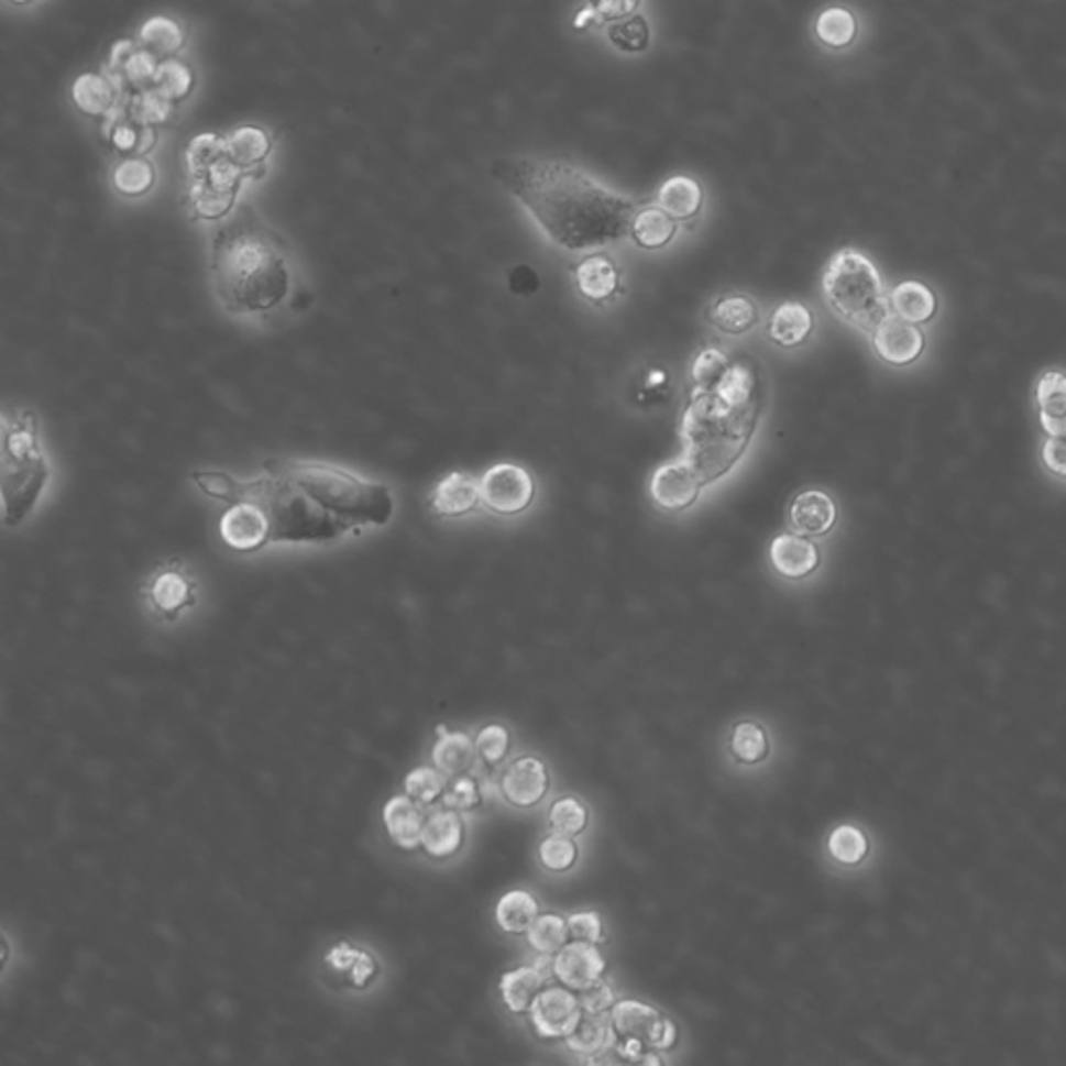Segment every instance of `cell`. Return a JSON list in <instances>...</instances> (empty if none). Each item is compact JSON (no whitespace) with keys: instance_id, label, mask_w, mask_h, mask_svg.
<instances>
[{"instance_id":"obj_30","label":"cell","mask_w":1066,"mask_h":1066,"mask_svg":"<svg viewBox=\"0 0 1066 1066\" xmlns=\"http://www.w3.org/2000/svg\"><path fill=\"white\" fill-rule=\"evenodd\" d=\"M184 44H186L184 28L165 15L151 18L140 30V46L151 55H155L158 61L175 57Z\"/></svg>"},{"instance_id":"obj_4","label":"cell","mask_w":1066,"mask_h":1066,"mask_svg":"<svg viewBox=\"0 0 1066 1066\" xmlns=\"http://www.w3.org/2000/svg\"><path fill=\"white\" fill-rule=\"evenodd\" d=\"M755 427V408L737 403L718 389L696 394L683 419V440L688 463L702 475L704 484L717 480L746 447Z\"/></svg>"},{"instance_id":"obj_43","label":"cell","mask_w":1066,"mask_h":1066,"mask_svg":"<svg viewBox=\"0 0 1066 1066\" xmlns=\"http://www.w3.org/2000/svg\"><path fill=\"white\" fill-rule=\"evenodd\" d=\"M448 788V777L436 767H417L405 777V794L429 806L438 802Z\"/></svg>"},{"instance_id":"obj_17","label":"cell","mask_w":1066,"mask_h":1066,"mask_svg":"<svg viewBox=\"0 0 1066 1066\" xmlns=\"http://www.w3.org/2000/svg\"><path fill=\"white\" fill-rule=\"evenodd\" d=\"M837 519V508L829 494L821 490H806L795 496L790 508V524L798 536L813 538L832 531Z\"/></svg>"},{"instance_id":"obj_57","label":"cell","mask_w":1066,"mask_h":1066,"mask_svg":"<svg viewBox=\"0 0 1066 1066\" xmlns=\"http://www.w3.org/2000/svg\"><path fill=\"white\" fill-rule=\"evenodd\" d=\"M153 144H155V130H153V128H142V132H140V142H138L136 149L138 155L149 153V151L153 149Z\"/></svg>"},{"instance_id":"obj_34","label":"cell","mask_w":1066,"mask_h":1066,"mask_svg":"<svg viewBox=\"0 0 1066 1066\" xmlns=\"http://www.w3.org/2000/svg\"><path fill=\"white\" fill-rule=\"evenodd\" d=\"M892 307L898 317L911 323H927L937 310L935 294L921 282H904L892 292Z\"/></svg>"},{"instance_id":"obj_24","label":"cell","mask_w":1066,"mask_h":1066,"mask_svg":"<svg viewBox=\"0 0 1066 1066\" xmlns=\"http://www.w3.org/2000/svg\"><path fill=\"white\" fill-rule=\"evenodd\" d=\"M1040 421L1047 436H1066V375L1047 371L1037 382Z\"/></svg>"},{"instance_id":"obj_11","label":"cell","mask_w":1066,"mask_h":1066,"mask_svg":"<svg viewBox=\"0 0 1066 1066\" xmlns=\"http://www.w3.org/2000/svg\"><path fill=\"white\" fill-rule=\"evenodd\" d=\"M606 972V958L596 944L569 942L552 956V975L575 993L598 981Z\"/></svg>"},{"instance_id":"obj_55","label":"cell","mask_w":1066,"mask_h":1066,"mask_svg":"<svg viewBox=\"0 0 1066 1066\" xmlns=\"http://www.w3.org/2000/svg\"><path fill=\"white\" fill-rule=\"evenodd\" d=\"M113 142H116V146L121 153L136 151L138 142H140V132H138L136 128H132V125H117L116 130H113Z\"/></svg>"},{"instance_id":"obj_39","label":"cell","mask_w":1066,"mask_h":1066,"mask_svg":"<svg viewBox=\"0 0 1066 1066\" xmlns=\"http://www.w3.org/2000/svg\"><path fill=\"white\" fill-rule=\"evenodd\" d=\"M638 7H640V0H585V7L575 13L573 28L578 32H583L590 25H602L611 21L615 23L634 15Z\"/></svg>"},{"instance_id":"obj_6","label":"cell","mask_w":1066,"mask_h":1066,"mask_svg":"<svg viewBox=\"0 0 1066 1066\" xmlns=\"http://www.w3.org/2000/svg\"><path fill=\"white\" fill-rule=\"evenodd\" d=\"M286 466L319 501V505L350 525L352 531L365 525L389 524L394 517L396 505L392 492L382 482H371L349 469L319 461L286 459Z\"/></svg>"},{"instance_id":"obj_3","label":"cell","mask_w":1066,"mask_h":1066,"mask_svg":"<svg viewBox=\"0 0 1066 1066\" xmlns=\"http://www.w3.org/2000/svg\"><path fill=\"white\" fill-rule=\"evenodd\" d=\"M193 482L219 503H251L263 517L270 546L336 542L352 531L292 475L286 459L265 461L263 475L256 480H238L226 471L207 469L195 471Z\"/></svg>"},{"instance_id":"obj_22","label":"cell","mask_w":1066,"mask_h":1066,"mask_svg":"<svg viewBox=\"0 0 1066 1066\" xmlns=\"http://www.w3.org/2000/svg\"><path fill=\"white\" fill-rule=\"evenodd\" d=\"M575 284L587 300L604 303L619 290V272L611 256L590 254L575 267Z\"/></svg>"},{"instance_id":"obj_51","label":"cell","mask_w":1066,"mask_h":1066,"mask_svg":"<svg viewBox=\"0 0 1066 1066\" xmlns=\"http://www.w3.org/2000/svg\"><path fill=\"white\" fill-rule=\"evenodd\" d=\"M567 927L571 942H585L596 946L604 942V923L598 912H573L567 916Z\"/></svg>"},{"instance_id":"obj_49","label":"cell","mask_w":1066,"mask_h":1066,"mask_svg":"<svg viewBox=\"0 0 1066 1066\" xmlns=\"http://www.w3.org/2000/svg\"><path fill=\"white\" fill-rule=\"evenodd\" d=\"M482 800H484L482 783L471 773L452 777V781L448 783L447 792L442 795L444 806L452 809V811H459V813L475 811L482 804Z\"/></svg>"},{"instance_id":"obj_44","label":"cell","mask_w":1066,"mask_h":1066,"mask_svg":"<svg viewBox=\"0 0 1066 1066\" xmlns=\"http://www.w3.org/2000/svg\"><path fill=\"white\" fill-rule=\"evenodd\" d=\"M172 116V100L156 92L155 88H142L130 102V117L140 128H153Z\"/></svg>"},{"instance_id":"obj_18","label":"cell","mask_w":1066,"mask_h":1066,"mask_svg":"<svg viewBox=\"0 0 1066 1066\" xmlns=\"http://www.w3.org/2000/svg\"><path fill=\"white\" fill-rule=\"evenodd\" d=\"M465 842V821L459 811L442 809L429 814L421 835V848L429 858L447 860L459 853Z\"/></svg>"},{"instance_id":"obj_10","label":"cell","mask_w":1066,"mask_h":1066,"mask_svg":"<svg viewBox=\"0 0 1066 1066\" xmlns=\"http://www.w3.org/2000/svg\"><path fill=\"white\" fill-rule=\"evenodd\" d=\"M583 1009L573 989L548 986L529 1010L531 1025L542 1040H564L582 1021Z\"/></svg>"},{"instance_id":"obj_14","label":"cell","mask_w":1066,"mask_h":1066,"mask_svg":"<svg viewBox=\"0 0 1066 1066\" xmlns=\"http://www.w3.org/2000/svg\"><path fill=\"white\" fill-rule=\"evenodd\" d=\"M501 790L513 806L531 809L550 790L548 769L540 758H517L503 771Z\"/></svg>"},{"instance_id":"obj_19","label":"cell","mask_w":1066,"mask_h":1066,"mask_svg":"<svg viewBox=\"0 0 1066 1066\" xmlns=\"http://www.w3.org/2000/svg\"><path fill=\"white\" fill-rule=\"evenodd\" d=\"M771 562L777 573L788 580H802L811 575L821 562L818 548L809 538L798 534H781L771 542Z\"/></svg>"},{"instance_id":"obj_12","label":"cell","mask_w":1066,"mask_h":1066,"mask_svg":"<svg viewBox=\"0 0 1066 1066\" xmlns=\"http://www.w3.org/2000/svg\"><path fill=\"white\" fill-rule=\"evenodd\" d=\"M872 344L877 354L890 365H911L925 349V336L916 323H911L898 315H890L877 330L872 331Z\"/></svg>"},{"instance_id":"obj_52","label":"cell","mask_w":1066,"mask_h":1066,"mask_svg":"<svg viewBox=\"0 0 1066 1066\" xmlns=\"http://www.w3.org/2000/svg\"><path fill=\"white\" fill-rule=\"evenodd\" d=\"M156 67H158V58L155 55H151L149 51L144 48H136L130 58L123 63L121 67V76L125 81H130L132 86L136 88H144L146 84H153V78H155Z\"/></svg>"},{"instance_id":"obj_54","label":"cell","mask_w":1066,"mask_h":1066,"mask_svg":"<svg viewBox=\"0 0 1066 1066\" xmlns=\"http://www.w3.org/2000/svg\"><path fill=\"white\" fill-rule=\"evenodd\" d=\"M1042 457L1052 473L1066 477V436H1049Z\"/></svg>"},{"instance_id":"obj_1","label":"cell","mask_w":1066,"mask_h":1066,"mask_svg":"<svg viewBox=\"0 0 1066 1066\" xmlns=\"http://www.w3.org/2000/svg\"><path fill=\"white\" fill-rule=\"evenodd\" d=\"M494 177L557 246L580 253L631 235L636 205L582 169L554 158H505Z\"/></svg>"},{"instance_id":"obj_32","label":"cell","mask_w":1066,"mask_h":1066,"mask_svg":"<svg viewBox=\"0 0 1066 1066\" xmlns=\"http://www.w3.org/2000/svg\"><path fill=\"white\" fill-rule=\"evenodd\" d=\"M540 916L538 900L525 890L505 893L496 904V923L506 933L521 935Z\"/></svg>"},{"instance_id":"obj_46","label":"cell","mask_w":1066,"mask_h":1066,"mask_svg":"<svg viewBox=\"0 0 1066 1066\" xmlns=\"http://www.w3.org/2000/svg\"><path fill=\"white\" fill-rule=\"evenodd\" d=\"M611 42L625 53H644L650 42V28L644 15H629L608 28Z\"/></svg>"},{"instance_id":"obj_25","label":"cell","mask_w":1066,"mask_h":1066,"mask_svg":"<svg viewBox=\"0 0 1066 1066\" xmlns=\"http://www.w3.org/2000/svg\"><path fill=\"white\" fill-rule=\"evenodd\" d=\"M564 1042H567L571 1052L592 1058V1056H598L606 1049H613L615 1042H617V1033H615L611 1016H606V1012L604 1014L583 1012L582 1021L578 1023V1027L573 1029L571 1035L564 1037Z\"/></svg>"},{"instance_id":"obj_45","label":"cell","mask_w":1066,"mask_h":1066,"mask_svg":"<svg viewBox=\"0 0 1066 1066\" xmlns=\"http://www.w3.org/2000/svg\"><path fill=\"white\" fill-rule=\"evenodd\" d=\"M578 844L573 837L569 835H548L540 844L538 848V856H540V862L548 871L552 872H564L569 869L575 867L578 862Z\"/></svg>"},{"instance_id":"obj_16","label":"cell","mask_w":1066,"mask_h":1066,"mask_svg":"<svg viewBox=\"0 0 1066 1066\" xmlns=\"http://www.w3.org/2000/svg\"><path fill=\"white\" fill-rule=\"evenodd\" d=\"M382 818H384L386 834L396 848L417 850L421 846V835L427 821L424 804L415 802L407 794L392 795L384 804Z\"/></svg>"},{"instance_id":"obj_21","label":"cell","mask_w":1066,"mask_h":1066,"mask_svg":"<svg viewBox=\"0 0 1066 1066\" xmlns=\"http://www.w3.org/2000/svg\"><path fill=\"white\" fill-rule=\"evenodd\" d=\"M482 501L480 484L466 473H448L440 484L433 487L429 505L440 517H463L471 513Z\"/></svg>"},{"instance_id":"obj_48","label":"cell","mask_w":1066,"mask_h":1066,"mask_svg":"<svg viewBox=\"0 0 1066 1066\" xmlns=\"http://www.w3.org/2000/svg\"><path fill=\"white\" fill-rule=\"evenodd\" d=\"M727 371H729V363H727V356L723 352H718L717 349L702 350L694 367H692L694 392L702 394V392H711V389L717 388L718 384L723 382V377L727 375Z\"/></svg>"},{"instance_id":"obj_35","label":"cell","mask_w":1066,"mask_h":1066,"mask_svg":"<svg viewBox=\"0 0 1066 1066\" xmlns=\"http://www.w3.org/2000/svg\"><path fill=\"white\" fill-rule=\"evenodd\" d=\"M525 935H527V944L542 956H554L571 942L567 919H562L554 912L540 914Z\"/></svg>"},{"instance_id":"obj_23","label":"cell","mask_w":1066,"mask_h":1066,"mask_svg":"<svg viewBox=\"0 0 1066 1066\" xmlns=\"http://www.w3.org/2000/svg\"><path fill=\"white\" fill-rule=\"evenodd\" d=\"M548 988V975L538 967L506 970L501 977V993L506 1009L513 1014H529L536 998Z\"/></svg>"},{"instance_id":"obj_50","label":"cell","mask_w":1066,"mask_h":1066,"mask_svg":"<svg viewBox=\"0 0 1066 1066\" xmlns=\"http://www.w3.org/2000/svg\"><path fill=\"white\" fill-rule=\"evenodd\" d=\"M477 755L480 760L487 767H496L505 760L510 746V737L503 725H485L484 729L475 737Z\"/></svg>"},{"instance_id":"obj_37","label":"cell","mask_w":1066,"mask_h":1066,"mask_svg":"<svg viewBox=\"0 0 1066 1066\" xmlns=\"http://www.w3.org/2000/svg\"><path fill=\"white\" fill-rule=\"evenodd\" d=\"M814 34L829 48H844L856 39V20L844 7L825 9L814 23Z\"/></svg>"},{"instance_id":"obj_13","label":"cell","mask_w":1066,"mask_h":1066,"mask_svg":"<svg viewBox=\"0 0 1066 1066\" xmlns=\"http://www.w3.org/2000/svg\"><path fill=\"white\" fill-rule=\"evenodd\" d=\"M704 480L688 461L667 463L652 477L650 494L657 505L667 510H683L696 503Z\"/></svg>"},{"instance_id":"obj_7","label":"cell","mask_w":1066,"mask_h":1066,"mask_svg":"<svg viewBox=\"0 0 1066 1066\" xmlns=\"http://www.w3.org/2000/svg\"><path fill=\"white\" fill-rule=\"evenodd\" d=\"M829 307L862 331H875L890 317L883 282L871 259L854 249L835 253L823 273Z\"/></svg>"},{"instance_id":"obj_26","label":"cell","mask_w":1066,"mask_h":1066,"mask_svg":"<svg viewBox=\"0 0 1066 1066\" xmlns=\"http://www.w3.org/2000/svg\"><path fill=\"white\" fill-rule=\"evenodd\" d=\"M704 193L694 177L673 175L669 177L659 190V207L664 213L671 215L675 221L694 219L702 209Z\"/></svg>"},{"instance_id":"obj_5","label":"cell","mask_w":1066,"mask_h":1066,"mask_svg":"<svg viewBox=\"0 0 1066 1066\" xmlns=\"http://www.w3.org/2000/svg\"><path fill=\"white\" fill-rule=\"evenodd\" d=\"M0 463L4 505L2 519L7 527H18L36 508L51 480V465L40 444L36 410H4Z\"/></svg>"},{"instance_id":"obj_2","label":"cell","mask_w":1066,"mask_h":1066,"mask_svg":"<svg viewBox=\"0 0 1066 1066\" xmlns=\"http://www.w3.org/2000/svg\"><path fill=\"white\" fill-rule=\"evenodd\" d=\"M211 279L215 296L228 312H270L290 294L288 249L251 211H242L213 233Z\"/></svg>"},{"instance_id":"obj_53","label":"cell","mask_w":1066,"mask_h":1066,"mask_svg":"<svg viewBox=\"0 0 1066 1066\" xmlns=\"http://www.w3.org/2000/svg\"><path fill=\"white\" fill-rule=\"evenodd\" d=\"M578 998H580L583 1012H592V1014H604L617 1004L615 991L608 986V981H604V977L594 981L592 986L582 989V991H578Z\"/></svg>"},{"instance_id":"obj_27","label":"cell","mask_w":1066,"mask_h":1066,"mask_svg":"<svg viewBox=\"0 0 1066 1066\" xmlns=\"http://www.w3.org/2000/svg\"><path fill=\"white\" fill-rule=\"evenodd\" d=\"M813 312L802 303H783L769 321V336L783 349L800 347L813 333Z\"/></svg>"},{"instance_id":"obj_29","label":"cell","mask_w":1066,"mask_h":1066,"mask_svg":"<svg viewBox=\"0 0 1066 1066\" xmlns=\"http://www.w3.org/2000/svg\"><path fill=\"white\" fill-rule=\"evenodd\" d=\"M228 142V156L240 167L249 169L253 174L256 167L263 165V161L272 153V140L265 130L254 128V125H242L233 130Z\"/></svg>"},{"instance_id":"obj_28","label":"cell","mask_w":1066,"mask_h":1066,"mask_svg":"<svg viewBox=\"0 0 1066 1066\" xmlns=\"http://www.w3.org/2000/svg\"><path fill=\"white\" fill-rule=\"evenodd\" d=\"M72 97L81 113L86 116H107L116 107V84L100 74H84L74 81Z\"/></svg>"},{"instance_id":"obj_41","label":"cell","mask_w":1066,"mask_h":1066,"mask_svg":"<svg viewBox=\"0 0 1066 1066\" xmlns=\"http://www.w3.org/2000/svg\"><path fill=\"white\" fill-rule=\"evenodd\" d=\"M732 755L744 765H757L769 757V737L755 721H741L732 734Z\"/></svg>"},{"instance_id":"obj_33","label":"cell","mask_w":1066,"mask_h":1066,"mask_svg":"<svg viewBox=\"0 0 1066 1066\" xmlns=\"http://www.w3.org/2000/svg\"><path fill=\"white\" fill-rule=\"evenodd\" d=\"M708 319L725 333H744L757 326L758 309L748 296L729 294L713 305Z\"/></svg>"},{"instance_id":"obj_9","label":"cell","mask_w":1066,"mask_h":1066,"mask_svg":"<svg viewBox=\"0 0 1066 1066\" xmlns=\"http://www.w3.org/2000/svg\"><path fill=\"white\" fill-rule=\"evenodd\" d=\"M482 503L498 515H517L534 501V480L521 466L501 463L487 469L480 482Z\"/></svg>"},{"instance_id":"obj_15","label":"cell","mask_w":1066,"mask_h":1066,"mask_svg":"<svg viewBox=\"0 0 1066 1066\" xmlns=\"http://www.w3.org/2000/svg\"><path fill=\"white\" fill-rule=\"evenodd\" d=\"M146 594L156 613L167 619H175L184 608L195 604L196 585L177 562H172L167 567H161L149 580Z\"/></svg>"},{"instance_id":"obj_40","label":"cell","mask_w":1066,"mask_h":1066,"mask_svg":"<svg viewBox=\"0 0 1066 1066\" xmlns=\"http://www.w3.org/2000/svg\"><path fill=\"white\" fill-rule=\"evenodd\" d=\"M153 84H155L153 88L156 92H161L163 97L175 102V100H184L193 92L195 74L186 63H182L177 58H163V61H158Z\"/></svg>"},{"instance_id":"obj_47","label":"cell","mask_w":1066,"mask_h":1066,"mask_svg":"<svg viewBox=\"0 0 1066 1066\" xmlns=\"http://www.w3.org/2000/svg\"><path fill=\"white\" fill-rule=\"evenodd\" d=\"M827 848L837 862L858 865L869 853V842L860 829L853 825H842L829 835Z\"/></svg>"},{"instance_id":"obj_8","label":"cell","mask_w":1066,"mask_h":1066,"mask_svg":"<svg viewBox=\"0 0 1066 1066\" xmlns=\"http://www.w3.org/2000/svg\"><path fill=\"white\" fill-rule=\"evenodd\" d=\"M611 1021L620 1040L640 1042L650 1049H669L678 1042V1027L659 1010L638 1000H623L611 1010Z\"/></svg>"},{"instance_id":"obj_20","label":"cell","mask_w":1066,"mask_h":1066,"mask_svg":"<svg viewBox=\"0 0 1066 1066\" xmlns=\"http://www.w3.org/2000/svg\"><path fill=\"white\" fill-rule=\"evenodd\" d=\"M480 755L475 741L465 732H448L447 727H438V739L431 748V762L440 769L448 779L471 773L477 765Z\"/></svg>"},{"instance_id":"obj_36","label":"cell","mask_w":1066,"mask_h":1066,"mask_svg":"<svg viewBox=\"0 0 1066 1066\" xmlns=\"http://www.w3.org/2000/svg\"><path fill=\"white\" fill-rule=\"evenodd\" d=\"M155 167L151 161L142 156H132L121 161L113 172V186L117 193L130 198L144 196L155 186Z\"/></svg>"},{"instance_id":"obj_42","label":"cell","mask_w":1066,"mask_h":1066,"mask_svg":"<svg viewBox=\"0 0 1066 1066\" xmlns=\"http://www.w3.org/2000/svg\"><path fill=\"white\" fill-rule=\"evenodd\" d=\"M548 823H550V827H552L554 834L578 837V835L585 832V827L590 823V813L583 806L582 800H578L573 795H567V798L557 800L550 806Z\"/></svg>"},{"instance_id":"obj_56","label":"cell","mask_w":1066,"mask_h":1066,"mask_svg":"<svg viewBox=\"0 0 1066 1066\" xmlns=\"http://www.w3.org/2000/svg\"><path fill=\"white\" fill-rule=\"evenodd\" d=\"M136 48L138 46L134 44V42H132V40H121V42H117L116 46H113V51H111V58H109L111 69H113V72H121L123 63L130 58V55H132Z\"/></svg>"},{"instance_id":"obj_58","label":"cell","mask_w":1066,"mask_h":1066,"mask_svg":"<svg viewBox=\"0 0 1066 1066\" xmlns=\"http://www.w3.org/2000/svg\"><path fill=\"white\" fill-rule=\"evenodd\" d=\"M11 2H15V4H28V2H32V0H11Z\"/></svg>"},{"instance_id":"obj_38","label":"cell","mask_w":1066,"mask_h":1066,"mask_svg":"<svg viewBox=\"0 0 1066 1066\" xmlns=\"http://www.w3.org/2000/svg\"><path fill=\"white\" fill-rule=\"evenodd\" d=\"M223 156H228L226 138L217 136L213 132L193 138L186 146V167L193 182L202 179L211 169V165Z\"/></svg>"},{"instance_id":"obj_31","label":"cell","mask_w":1066,"mask_h":1066,"mask_svg":"<svg viewBox=\"0 0 1066 1066\" xmlns=\"http://www.w3.org/2000/svg\"><path fill=\"white\" fill-rule=\"evenodd\" d=\"M678 233L675 219L669 213H664L660 207H646L634 217L631 223V238L640 244L641 249L655 251L667 246Z\"/></svg>"}]
</instances>
